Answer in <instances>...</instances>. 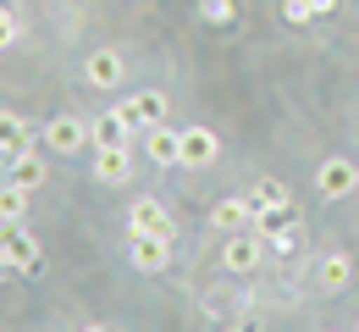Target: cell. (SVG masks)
<instances>
[{
    "instance_id": "cell-21",
    "label": "cell",
    "mask_w": 359,
    "mask_h": 332,
    "mask_svg": "<svg viewBox=\"0 0 359 332\" xmlns=\"http://www.w3.org/2000/svg\"><path fill=\"white\" fill-rule=\"evenodd\" d=\"M282 17H287L293 28H304V22H310L315 11H310V0H282Z\"/></svg>"
},
{
    "instance_id": "cell-3",
    "label": "cell",
    "mask_w": 359,
    "mask_h": 332,
    "mask_svg": "<svg viewBox=\"0 0 359 332\" xmlns=\"http://www.w3.org/2000/svg\"><path fill=\"white\" fill-rule=\"evenodd\" d=\"M260 260H266V238L255 233V227H249V233H226L222 266H226V272H232V277H249V272H255Z\"/></svg>"
},
{
    "instance_id": "cell-6",
    "label": "cell",
    "mask_w": 359,
    "mask_h": 332,
    "mask_svg": "<svg viewBox=\"0 0 359 332\" xmlns=\"http://www.w3.org/2000/svg\"><path fill=\"white\" fill-rule=\"evenodd\" d=\"M39 139H45L55 155H78V150L89 144V122H83V117H50Z\"/></svg>"
},
{
    "instance_id": "cell-1",
    "label": "cell",
    "mask_w": 359,
    "mask_h": 332,
    "mask_svg": "<svg viewBox=\"0 0 359 332\" xmlns=\"http://www.w3.org/2000/svg\"><path fill=\"white\" fill-rule=\"evenodd\" d=\"M0 255H6V260H11V272H22V277H34V272L45 266L39 238L28 233L22 222H0Z\"/></svg>"
},
{
    "instance_id": "cell-13",
    "label": "cell",
    "mask_w": 359,
    "mask_h": 332,
    "mask_svg": "<svg viewBox=\"0 0 359 332\" xmlns=\"http://www.w3.org/2000/svg\"><path fill=\"white\" fill-rule=\"evenodd\" d=\"M348 277H354V260H348L343 249L315 260V288H320V293H343V288H348Z\"/></svg>"
},
{
    "instance_id": "cell-2",
    "label": "cell",
    "mask_w": 359,
    "mask_h": 332,
    "mask_svg": "<svg viewBox=\"0 0 359 332\" xmlns=\"http://www.w3.org/2000/svg\"><path fill=\"white\" fill-rule=\"evenodd\" d=\"M359 189V166L348 155H326L320 166H315V194L320 199H348Z\"/></svg>"
},
{
    "instance_id": "cell-23",
    "label": "cell",
    "mask_w": 359,
    "mask_h": 332,
    "mask_svg": "<svg viewBox=\"0 0 359 332\" xmlns=\"http://www.w3.org/2000/svg\"><path fill=\"white\" fill-rule=\"evenodd\" d=\"M226 332H260V321L255 316H238V321H226Z\"/></svg>"
},
{
    "instance_id": "cell-4",
    "label": "cell",
    "mask_w": 359,
    "mask_h": 332,
    "mask_svg": "<svg viewBox=\"0 0 359 332\" xmlns=\"http://www.w3.org/2000/svg\"><path fill=\"white\" fill-rule=\"evenodd\" d=\"M116 111L128 117L133 133H144V128H161V122H166V95H161V89H138L133 100H116Z\"/></svg>"
},
{
    "instance_id": "cell-10",
    "label": "cell",
    "mask_w": 359,
    "mask_h": 332,
    "mask_svg": "<svg viewBox=\"0 0 359 332\" xmlns=\"http://www.w3.org/2000/svg\"><path fill=\"white\" fill-rule=\"evenodd\" d=\"M133 178V150H94V183L122 189Z\"/></svg>"
},
{
    "instance_id": "cell-5",
    "label": "cell",
    "mask_w": 359,
    "mask_h": 332,
    "mask_svg": "<svg viewBox=\"0 0 359 332\" xmlns=\"http://www.w3.org/2000/svg\"><path fill=\"white\" fill-rule=\"evenodd\" d=\"M89 144H94V150H133L138 133L128 128V117L111 105V111H100V117L89 122Z\"/></svg>"
},
{
    "instance_id": "cell-11",
    "label": "cell",
    "mask_w": 359,
    "mask_h": 332,
    "mask_svg": "<svg viewBox=\"0 0 359 332\" xmlns=\"http://www.w3.org/2000/svg\"><path fill=\"white\" fill-rule=\"evenodd\" d=\"M122 72H128V61H122L116 50H94L89 61H83V78H89L94 89H116V84H122Z\"/></svg>"
},
{
    "instance_id": "cell-18",
    "label": "cell",
    "mask_w": 359,
    "mask_h": 332,
    "mask_svg": "<svg viewBox=\"0 0 359 332\" xmlns=\"http://www.w3.org/2000/svg\"><path fill=\"white\" fill-rule=\"evenodd\" d=\"M22 216H28V189L0 183V222H22Z\"/></svg>"
},
{
    "instance_id": "cell-12",
    "label": "cell",
    "mask_w": 359,
    "mask_h": 332,
    "mask_svg": "<svg viewBox=\"0 0 359 332\" xmlns=\"http://www.w3.org/2000/svg\"><path fill=\"white\" fill-rule=\"evenodd\" d=\"M210 227H216V233H249V227H255V205H249V199H216Z\"/></svg>"
},
{
    "instance_id": "cell-26",
    "label": "cell",
    "mask_w": 359,
    "mask_h": 332,
    "mask_svg": "<svg viewBox=\"0 0 359 332\" xmlns=\"http://www.w3.org/2000/svg\"><path fill=\"white\" fill-rule=\"evenodd\" d=\"M6 277H11V260H6V255H0V283H6Z\"/></svg>"
},
{
    "instance_id": "cell-9",
    "label": "cell",
    "mask_w": 359,
    "mask_h": 332,
    "mask_svg": "<svg viewBox=\"0 0 359 332\" xmlns=\"http://www.w3.org/2000/svg\"><path fill=\"white\" fill-rule=\"evenodd\" d=\"M138 139H144V155H149L155 166H182V133L177 128L161 122V128H144Z\"/></svg>"
},
{
    "instance_id": "cell-8",
    "label": "cell",
    "mask_w": 359,
    "mask_h": 332,
    "mask_svg": "<svg viewBox=\"0 0 359 332\" xmlns=\"http://www.w3.org/2000/svg\"><path fill=\"white\" fill-rule=\"evenodd\" d=\"M128 227H133V233H155V238H177V222H172V211H166L161 199H133Z\"/></svg>"
},
{
    "instance_id": "cell-7",
    "label": "cell",
    "mask_w": 359,
    "mask_h": 332,
    "mask_svg": "<svg viewBox=\"0 0 359 332\" xmlns=\"http://www.w3.org/2000/svg\"><path fill=\"white\" fill-rule=\"evenodd\" d=\"M128 260H133L138 272H166L172 266V238H155V233H133V244H128Z\"/></svg>"
},
{
    "instance_id": "cell-20",
    "label": "cell",
    "mask_w": 359,
    "mask_h": 332,
    "mask_svg": "<svg viewBox=\"0 0 359 332\" xmlns=\"http://www.w3.org/2000/svg\"><path fill=\"white\" fill-rule=\"evenodd\" d=\"M249 205H255V216H260V211H276V205H287V189H282V183H260V189L249 194Z\"/></svg>"
},
{
    "instance_id": "cell-16",
    "label": "cell",
    "mask_w": 359,
    "mask_h": 332,
    "mask_svg": "<svg viewBox=\"0 0 359 332\" xmlns=\"http://www.w3.org/2000/svg\"><path fill=\"white\" fill-rule=\"evenodd\" d=\"M0 150H6V155L34 150V128H28L22 117H11V111H0Z\"/></svg>"
},
{
    "instance_id": "cell-25",
    "label": "cell",
    "mask_w": 359,
    "mask_h": 332,
    "mask_svg": "<svg viewBox=\"0 0 359 332\" xmlns=\"http://www.w3.org/2000/svg\"><path fill=\"white\" fill-rule=\"evenodd\" d=\"M83 332H116V327H111V321H89Z\"/></svg>"
},
{
    "instance_id": "cell-19",
    "label": "cell",
    "mask_w": 359,
    "mask_h": 332,
    "mask_svg": "<svg viewBox=\"0 0 359 332\" xmlns=\"http://www.w3.org/2000/svg\"><path fill=\"white\" fill-rule=\"evenodd\" d=\"M199 17L210 28H232L238 22V0H199Z\"/></svg>"
},
{
    "instance_id": "cell-24",
    "label": "cell",
    "mask_w": 359,
    "mask_h": 332,
    "mask_svg": "<svg viewBox=\"0 0 359 332\" xmlns=\"http://www.w3.org/2000/svg\"><path fill=\"white\" fill-rule=\"evenodd\" d=\"M310 11H315V17H326V11H337V0H310Z\"/></svg>"
},
{
    "instance_id": "cell-14",
    "label": "cell",
    "mask_w": 359,
    "mask_h": 332,
    "mask_svg": "<svg viewBox=\"0 0 359 332\" xmlns=\"http://www.w3.org/2000/svg\"><path fill=\"white\" fill-rule=\"evenodd\" d=\"M222 155V139L210 128H182V166H210Z\"/></svg>"
},
{
    "instance_id": "cell-22",
    "label": "cell",
    "mask_w": 359,
    "mask_h": 332,
    "mask_svg": "<svg viewBox=\"0 0 359 332\" xmlns=\"http://www.w3.org/2000/svg\"><path fill=\"white\" fill-rule=\"evenodd\" d=\"M11 39H17V22H11V11H6V17H0V50L11 45Z\"/></svg>"
},
{
    "instance_id": "cell-17",
    "label": "cell",
    "mask_w": 359,
    "mask_h": 332,
    "mask_svg": "<svg viewBox=\"0 0 359 332\" xmlns=\"http://www.w3.org/2000/svg\"><path fill=\"white\" fill-rule=\"evenodd\" d=\"M293 227H299V211H293V199H287V205H276V211H260V216H255V233H260V238L293 233Z\"/></svg>"
},
{
    "instance_id": "cell-15",
    "label": "cell",
    "mask_w": 359,
    "mask_h": 332,
    "mask_svg": "<svg viewBox=\"0 0 359 332\" xmlns=\"http://www.w3.org/2000/svg\"><path fill=\"white\" fill-rule=\"evenodd\" d=\"M6 183H17V189H39V183H45V155H39V150H22V155H11V166H6Z\"/></svg>"
},
{
    "instance_id": "cell-27",
    "label": "cell",
    "mask_w": 359,
    "mask_h": 332,
    "mask_svg": "<svg viewBox=\"0 0 359 332\" xmlns=\"http://www.w3.org/2000/svg\"><path fill=\"white\" fill-rule=\"evenodd\" d=\"M0 17H6V0H0Z\"/></svg>"
}]
</instances>
